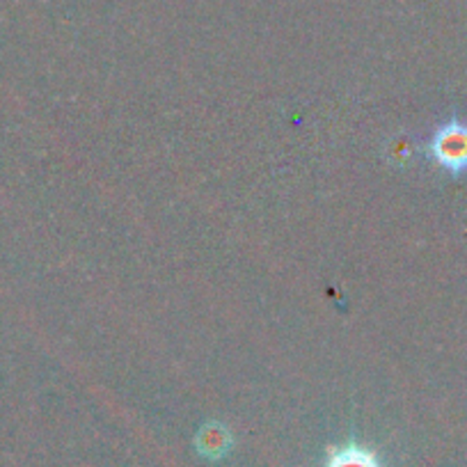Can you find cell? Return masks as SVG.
<instances>
[{"label": "cell", "instance_id": "cell-1", "mask_svg": "<svg viewBox=\"0 0 467 467\" xmlns=\"http://www.w3.org/2000/svg\"><path fill=\"white\" fill-rule=\"evenodd\" d=\"M429 154L453 177L467 172V124L461 119L442 124L429 142Z\"/></svg>", "mask_w": 467, "mask_h": 467}, {"label": "cell", "instance_id": "cell-2", "mask_svg": "<svg viewBox=\"0 0 467 467\" xmlns=\"http://www.w3.org/2000/svg\"><path fill=\"white\" fill-rule=\"evenodd\" d=\"M323 467H385L380 458L371 449L362 444H341L327 451Z\"/></svg>", "mask_w": 467, "mask_h": 467}, {"label": "cell", "instance_id": "cell-3", "mask_svg": "<svg viewBox=\"0 0 467 467\" xmlns=\"http://www.w3.org/2000/svg\"><path fill=\"white\" fill-rule=\"evenodd\" d=\"M197 449L209 458L223 456L229 449V433L220 424H209L197 435Z\"/></svg>", "mask_w": 467, "mask_h": 467}]
</instances>
